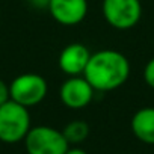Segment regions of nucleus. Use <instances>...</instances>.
Returning <instances> with one entry per match:
<instances>
[{"label": "nucleus", "instance_id": "nucleus-1", "mask_svg": "<svg viewBox=\"0 0 154 154\" xmlns=\"http://www.w3.org/2000/svg\"><path fill=\"white\" fill-rule=\"evenodd\" d=\"M83 75L95 91H113L127 82L130 75V62L121 51L100 50L91 53Z\"/></svg>", "mask_w": 154, "mask_h": 154}, {"label": "nucleus", "instance_id": "nucleus-2", "mask_svg": "<svg viewBox=\"0 0 154 154\" xmlns=\"http://www.w3.org/2000/svg\"><path fill=\"white\" fill-rule=\"evenodd\" d=\"M30 130V115L27 107L8 100L0 106V140L17 143L24 140Z\"/></svg>", "mask_w": 154, "mask_h": 154}, {"label": "nucleus", "instance_id": "nucleus-3", "mask_svg": "<svg viewBox=\"0 0 154 154\" xmlns=\"http://www.w3.org/2000/svg\"><path fill=\"white\" fill-rule=\"evenodd\" d=\"M24 145L27 154H65L69 148L63 133L48 125L30 127Z\"/></svg>", "mask_w": 154, "mask_h": 154}, {"label": "nucleus", "instance_id": "nucleus-4", "mask_svg": "<svg viewBox=\"0 0 154 154\" xmlns=\"http://www.w3.org/2000/svg\"><path fill=\"white\" fill-rule=\"evenodd\" d=\"M47 91H48V85L45 79L35 72L20 74L9 83L11 100H14L15 103L27 109L39 104L45 98Z\"/></svg>", "mask_w": 154, "mask_h": 154}, {"label": "nucleus", "instance_id": "nucleus-5", "mask_svg": "<svg viewBox=\"0 0 154 154\" xmlns=\"http://www.w3.org/2000/svg\"><path fill=\"white\" fill-rule=\"evenodd\" d=\"M101 11L107 24L118 30L134 27L142 17L140 0H103Z\"/></svg>", "mask_w": 154, "mask_h": 154}, {"label": "nucleus", "instance_id": "nucleus-6", "mask_svg": "<svg viewBox=\"0 0 154 154\" xmlns=\"http://www.w3.org/2000/svg\"><path fill=\"white\" fill-rule=\"evenodd\" d=\"M95 89L85 79V75H69L59 89V97L63 106L72 110L85 109L94 98Z\"/></svg>", "mask_w": 154, "mask_h": 154}, {"label": "nucleus", "instance_id": "nucleus-7", "mask_svg": "<svg viewBox=\"0 0 154 154\" xmlns=\"http://www.w3.org/2000/svg\"><path fill=\"white\" fill-rule=\"evenodd\" d=\"M48 12L62 26H75L88 14V0H50Z\"/></svg>", "mask_w": 154, "mask_h": 154}, {"label": "nucleus", "instance_id": "nucleus-8", "mask_svg": "<svg viewBox=\"0 0 154 154\" xmlns=\"http://www.w3.org/2000/svg\"><path fill=\"white\" fill-rule=\"evenodd\" d=\"M91 51L86 45L80 42L68 44L59 54V66L60 69L69 75H83L85 68L89 62Z\"/></svg>", "mask_w": 154, "mask_h": 154}, {"label": "nucleus", "instance_id": "nucleus-9", "mask_svg": "<svg viewBox=\"0 0 154 154\" xmlns=\"http://www.w3.org/2000/svg\"><path fill=\"white\" fill-rule=\"evenodd\" d=\"M131 131L140 142L154 145V107H142L133 115Z\"/></svg>", "mask_w": 154, "mask_h": 154}, {"label": "nucleus", "instance_id": "nucleus-10", "mask_svg": "<svg viewBox=\"0 0 154 154\" xmlns=\"http://www.w3.org/2000/svg\"><path fill=\"white\" fill-rule=\"evenodd\" d=\"M62 133L69 145H79L89 136V125L85 121L75 119V121L68 122L65 128L62 130Z\"/></svg>", "mask_w": 154, "mask_h": 154}, {"label": "nucleus", "instance_id": "nucleus-11", "mask_svg": "<svg viewBox=\"0 0 154 154\" xmlns=\"http://www.w3.org/2000/svg\"><path fill=\"white\" fill-rule=\"evenodd\" d=\"M143 80L149 88L154 89V57L149 59L143 68Z\"/></svg>", "mask_w": 154, "mask_h": 154}, {"label": "nucleus", "instance_id": "nucleus-12", "mask_svg": "<svg viewBox=\"0 0 154 154\" xmlns=\"http://www.w3.org/2000/svg\"><path fill=\"white\" fill-rule=\"evenodd\" d=\"M8 100H11V94H9V85L0 79V106L3 103H6Z\"/></svg>", "mask_w": 154, "mask_h": 154}, {"label": "nucleus", "instance_id": "nucleus-13", "mask_svg": "<svg viewBox=\"0 0 154 154\" xmlns=\"http://www.w3.org/2000/svg\"><path fill=\"white\" fill-rule=\"evenodd\" d=\"M29 3H30L33 8L47 9V8H48V3H50V0H29Z\"/></svg>", "mask_w": 154, "mask_h": 154}, {"label": "nucleus", "instance_id": "nucleus-14", "mask_svg": "<svg viewBox=\"0 0 154 154\" xmlns=\"http://www.w3.org/2000/svg\"><path fill=\"white\" fill-rule=\"evenodd\" d=\"M65 154H88V152L82 148H68V151Z\"/></svg>", "mask_w": 154, "mask_h": 154}]
</instances>
